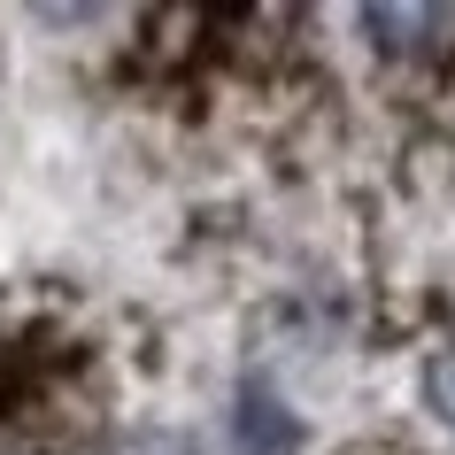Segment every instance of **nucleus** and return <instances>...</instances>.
<instances>
[{
	"instance_id": "3",
	"label": "nucleus",
	"mask_w": 455,
	"mask_h": 455,
	"mask_svg": "<svg viewBox=\"0 0 455 455\" xmlns=\"http://www.w3.org/2000/svg\"><path fill=\"white\" fill-rule=\"evenodd\" d=\"M124 455H201V448H193L186 432H147V440H132Z\"/></svg>"
},
{
	"instance_id": "2",
	"label": "nucleus",
	"mask_w": 455,
	"mask_h": 455,
	"mask_svg": "<svg viewBox=\"0 0 455 455\" xmlns=\"http://www.w3.org/2000/svg\"><path fill=\"white\" fill-rule=\"evenodd\" d=\"M425 409L455 432V347H440V355L425 363Z\"/></svg>"
},
{
	"instance_id": "1",
	"label": "nucleus",
	"mask_w": 455,
	"mask_h": 455,
	"mask_svg": "<svg viewBox=\"0 0 455 455\" xmlns=\"http://www.w3.org/2000/svg\"><path fill=\"white\" fill-rule=\"evenodd\" d=\"M232 448L240 455H293L301 448V417H293L263 379L240 386V409H232Z\"/></svg>"
}]
</instances>
